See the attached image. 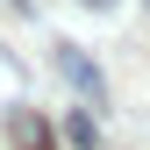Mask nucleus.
Listing matches in <instances>:
<instances>
[{
	"mask_svg": "<svg viewBox=\"0 0 150 150\" xmlns=\"http://www.w3.org/2000/svg\"><path fill=\"white\" fill-rule=\"evenodd\" d=\"M14 93H22V64H14V57H7V50H0V107H7V100H14Z\"/></svg>",
	"mask_w": 150,
	"mask_h": 150,
	"instance_id": "obj_3",
	"label": "nucleus"
},
{
	"mask_svg": "<svg viewBox=\"0 0 150 150\" xmlns=\"http://www.w3.org/2000/svg\"><path fill=\"white\" fill-rule=\"evenodd\" d=\"M57 71H64L79 93H86V100H100V71L86 64V50H71V43H64V50H57Z\"/></svg>",
	"mask_w": 150,
	"mask_h": 150,
	"instance_id": "obj_2",
	"label": "nucleus"
},
{
	"mask_svg": "<svg viewBox=\"0 0 150 150\" xmlns=\"http://www.w3.org/2000/svg\"><path fill=\"white\" fill-rule=\"evenodd\" d=\"M7 136H14V150H57V143H50V129H43V115H29V107H14V115H7Z\"/></svg>",
	"mask_w": 150,
	"mask_h": 150,
	"instance_id": "obj_1",
	"label": "nucleus"
},
{
	"mask_svg": "<svg viewBox=\"0 0 150 150\" xmlns=\"http://www.w3.org/2000/svg\"><path fill=\"white\" fill-rule=\"evenodd\" d=\"M86 7H115V0H86Z\"/></svg>",
	"mask_w": 150,
	"mask_h": 150,
	"instance_id": "obj_4",
	"label": "nucleus"
}]
</instances>
